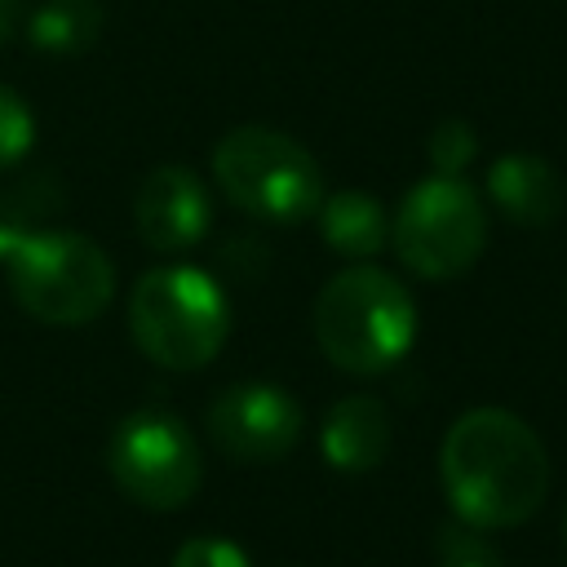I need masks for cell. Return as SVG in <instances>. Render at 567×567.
<instances>
[{
    "mask_svg": "<svg viewBox=\"0 0 567 567\" xmlns=\"http://www.w3.org/2000/svg\"><path fill=\"white\" fill-rule=\"evenodd\" d=\"M323 461L341 474H368L390 452V416L372 394H346L323 416Z\"/></svg>",
    "mask_w": 567,
    "mask_h": 567,
    "instance_id": "obj_11",
    "label": "cell"
},
{
    "mask_svg": "<svg viewBox=\"0 0 567 567\" xmlns=\"http://www.w3.org/2000/svg\"><path fill=\"white\" fill-rule=\"evenodd\" d=\"M173 567H252L248 554L226 536H190L173 554Z\"/></svg>",
    "mask_w": 567,
    "mask_h": 567,
    "instance_id": "obj_18",
    "label": "cell"
},
{
    "mask_svg": "<svg viewBox=\"0 0 567 567\" xmlns=\"http://www.w3.org/2000/svg\"><path fill=\"white\" fill-rule=\"evenodd\" d=\"M13 27H18V0H0V44L13 35Z\"/></svg>",
    "mask_w": 567,
    "mask_h": 567,
    "instance_id": "obj_19",
    "label": "cell"
},
{
    "mask_svg": "<svg viewBox=\"0 0 567 567\" xmlns=\"http://www.w3.org/2000/svg\"><path fill=\"white\" fill-rule=\"evenodd\" d=\"M478 155V137L465 120H443L434 124L430 133V159H434V173H447V177H461L470 168V159Z\"/></svg>",
    "mask_w": 567,
    "mask_h": 567,
    "instance_id": "obj_17",
    "label": "cell"
},
{
    "mask_svg": "<svg viewBox=\"0 0 567 567\" xmlns=\"http://www.w3.org/2000/svg\"><path fill=\"white\" fill-rule=\"evenodd\" d=\"M487 195L509 221L532 226V230L549 226L563 213V177L545 155H532V151H509L492 159Z\"/></svg>",
    "mask_w": 567,
    "mask_h": 567,
    "instance_id": "obj_10",
    "label": "cell"
},
{
    "mask_svg": "<svg viewBox=\"0 0 567 567\" xmlns=\"http://www.w3.org/2000/svg\"><path fill=\"white\" fill-rule=\"evenodd\" d=\"M31 142H35L31 106H27L9 84H0V173L13 168L18 159H27Z\"/></svg>",
    "mask_w": 567,
    "mask_h": 567,
    "instance_id": "obj_16",
    "label": "cell"
},
{
    "mask_svg": "<svg viewBox=\"0 0 567 567\" xmlns=\"http://www.w3.org/2000/svg\"><path fill=\"white\" fill-rule=\"evenodd\" d=\"M416 337L408 288L381 266H346L315 297V341L323 359L350 377L390 372Z\"/></svg>",
    "mask_w": 567,
    "mask_h": 567,
    "instance_id": "obj_2",
    "label": "cell"
},
{
    "mask_svg": "<svg viewBox=\"0 0 567 567\" xmlns=\"http://www.w3.org/2000/svg\"><path fill=\"white\" fill-rule=\"evenodd\" d=\"M40 182H22V186H0V261L35 230L40 217V199H35Z\"/></svg>",
    "mask_w": 567,
    "mask_h": 567,
    "instance_id": "obj_15",
    "label": "cell"
},
{
    "mask_svg": "<svg viewBox=\"0 0 567 567\" xmlns=\"http://www.w3.org/2000/svg\"><path fill=\"white\" fill-rule=\"evenodd\" d=\"M102 31V4L97 0H44L27 18V40L31 49L49 58H71L84 53Z\"/></svg>",
    "mask_w": 567,
    "mask_h": 567,
    "instance_id": "obj_13",
    "label": "cell"
},
{
    "mask_svg": "<svg viewBox=\"0 0 567 567\" xmlns=\"http://www.w3.org/2000/svg\"><path fill=\"white\" fill-rule=\"evenodd\" d=\"M208 434L235 461H279L301 439V403L270 381H239L208 403Z\"/></svg>",
    "mask_w": 567,
    "mask_h": 567,
    "instance_id": "obj_8",
    "label": "cell"
},
{
    "mask_svg": "<svg viewBox=\"0 0 567 567\" xmlns=\"http://www.w3.org/2000/svg\"><path fill=\"white\" fill-rule=\"evenodd\" d=\"M4 275L13 301L31 319L58 328L89 323L115 301L111 257L75 230H31L4 257Z\"/></svg>",
    "mask_w": 567,
    "mask_h": 567,
    "instance_id": "obj_5",
    "label": "cell"
},
{
    "mask_svg": "<svg viewBox=\"0 0 567 567\" xmlns=\"http://www.w3.org/2000/svg\"><path fill=\"white\" fill-rule=\"evenodd\" d=\"M563 536H567V509H563Z\"/></svg>",
    "mask_w": 567,
    "mask_h": 567,
    "instance_id": "obj_20",
    "label": "cell"
},
{
    "mask_svg": "<svg viewBox=\"0 0 567 567\" xmlns=\"http://www.w3.org/2000/svg\"><path fill=\"white\" fill-rule=\"evenodd\" d=\"M133 226L146 248L155 252H182L199 244L213 226V199L195 168L186 164H159L142 177L133 195Z\"/></svg>",
    "mask_w": 567,
    "mask_h": 567,
    "instance_id": "obj_9",
    "label": "cell"
},
{
    "mask_svg": "<svg viewBox=\"0 0 567 567\" xmlns=\"http://www.w3.org/2000/svg\"><path fill=\"white\" fill-rule=\"evenodd\" d=\"M319 230H323V244L350 261H368L385 248L390 239V221H385V208L363 195V190H337V195H323L319 204Z\"/></svg>",
    "mask_w": 567,
    "mask_h": 567,
    "instance_id": "obj_12",
    "label": "cell"
},
{
    "mask_svg": "<svg viewBox=\"0 0 567 567\" xmlns=\"http://www.w3.org/2000/svg\"><path fill=\"white\" fill-rule=\"evenodd\" d=\"M439 478L461 523L496 532L527 523L549 492L540 434L505 408L461 412L439 447Z\"/></svg>",
    "mask_w": 567,
    "mask_h": 567,
    "instance_id": "obj_1",
    "label": "cell"
},
{
    "mask_svg": "<svg viewBox=\"0 0 567 567\" xmlns=\"http://www.w3.org/2000/svg\"><path fill=\"white\" fill-rule=\"evenodd\" d=\"M115 487L142 505V509H182L199 492L204 456L195 447V434L186 421H177L164 408H142L124 416L111 434L106 452Z\"/></svg>",
    "mask_w": 567,
    "mask_h": 567,
    "instance_id": "obj_7",
    "label": "cell"
},
{
    "mask_svg": "<svg viewBox=\"0 0 567 567\" xmlns=\"http://www.w3.org/2000/svg\"><path fill=\"white\" fill-rule=\"evenodd\" d=\"M128 332L151 363L168 372H195L226 346L230 301L208 270L182 261L155 266L128 292Z\"/></svg>",
    "mask_w": 567,
    "mask_h": 567,
    "instance_id": "obj_3",
    "label": "cell"
},
{
    "mask_svg": "<svg viewBox=\"0 0 567 567\" xmlns=\"http://www.w3.org/2000/svg\"><path fill=\"white\" fill-rule=\"evenodd\" d=\"M439 567H509L505 554L483 536V527H470L461 518L439 527Z\"/></svg>",
    "mask_w": 567,
    "mask_h": 567,
    "instance_id": "obj_14",
    "label": "cell"
},
{
    "mask_svg": "<svg viewBox=\"0 0 567 567\" xmlns=\"http://www.w3.org/2000/svg\"><path fill=\"white\" fill-rule=\"evenodd\" d=\"M390 239H394L399 261L412 275L456 279L478 261V252L487 244L483 199L465 177L430 173L425 182H416L403 195L399 217L390 226Z\"/></svg>",
    "mask_w": 567,
    "mask_h": 567,
    "instance_id": "obj_6",
    "label": "cell"
},
{
    "mask_svg": "<svg viewBox=\"0 0 567 567\" xmlns=\"http://www.w3.org/2000/svg\"><path fill=\"white\" fill-rule=\"evenodd\" d=\"M213 177L221 195L266 226H297L323 204V173L315 155L266 124H239L213 146Z\"/></svg>",
    "mask_w": 567,
    "mask_h": 567,
    "instance_id": "obj_4",
    "label": "cell"
}]
</instances>
